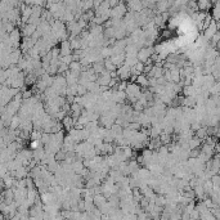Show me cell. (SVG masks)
Masks as SVG:
<instances>
[{
	"instance_id": "6da1fadb",
	"label": "cell",
	"mask_w": 220,
	"mask_h": 220,
	"mask_svg": "<svg viewBox=\"0 0 220 220\" xmlns=\"http://www.w3.org/2000/svg\"><path fill=\"white\" fill-rule=\"evenodd\" d=\"M138 81H139L140 84H143V85H144V84H147V79H146L144 76H139V79H138Z\"/></svg>"
}]
</instances>
